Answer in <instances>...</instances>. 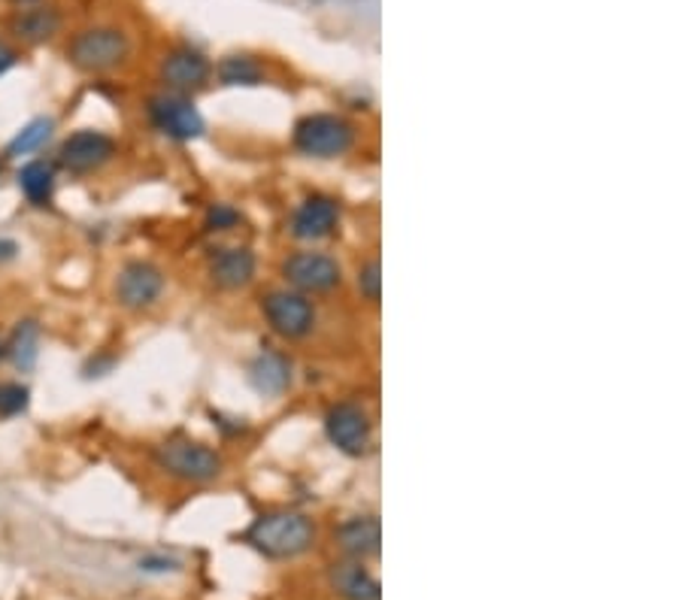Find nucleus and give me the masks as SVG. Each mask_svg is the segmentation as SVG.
I'll return each instance as SVG.
<instances>
[{
  "label": "nucleus",
  "instance_id": "12",
  "mask_svg": "<svg viewBox=\"0 0 682 600\" xmlns=\"http://www.w3.org/2000/svg\"><path fill=\"white\" fill-rule=\"evenodd\" d=\"M340 222V207L337 200L328 195H313L307 197L291 216V234L297 240H325L334 234Z\"/></svg>",
  "mask_w": 682,
  "mask_h": 600
},
{
  "label": "nucleus",
  "instance_id": "8",
  "mask_svg": "<svg viewBox=\"0 0 682 600\" xmlns=\"http://www.w3.org/2000/svg\"><path fill=\"white\" fill-rule=\"evenodd\" d=\"M261 313H265L267 325L274 327V334L286 340L307 337L313 325H316V309L300 292H270L261 297Z\"/></svg>",
  "mask_w": 682,
  "mask_h": 600
},
{
  "label": "nucleus",
  "instance_id": "22",
  "mask_svg": "<svg viewBox=\"0 0 682 600\" xmlns=\"http://www.w3.org/2000/svg\"><path fill=\"white\" fill-rule=\"evenodd\" d=\"M31 406V388L22 382H0V419H16L28 413Z\"/></svg>",
  "mask_w": 682,
  "mask_h": 600
},
{
  "label": "nucleus",
  "instance_id": "17",
  "mask_svg": "<svg viewBox=\"0 0 682 600\" xmlns=\"http://www.w3.org/2000/svg\"><path fill=\"white\" fill-rule=\"evenodd\" d=\"M16 186H19V191L31 207H49L56 200L58 188L56 167L49 161H40V158L24 161L19 167V174H16Z\"/></svg>",
  "mask_w": 682,
  "mask_h": 600
},
{
  "label": "nucleus",
  "instance_id": "27",
  "mask_svg": "<svg viewBox=\"0 0 682 600\" xmlns=\"http://www.w3.org/2000/svg\"><path fill=\"white\" fill-rule=\"evenodd\" d=\"M16 61H19V52H16L12 46L0 43V77H3V73H10L12 67H16Z\"/></svg>",
  "mask_w": 682,
  "mask_h": 600
},
{
  "label": "nucleus",
  "instance_id": "18",
  "mask_svg": "<svg viewBox=\"0 0 682 600\" xmlns=\"http://www.w3.org/2000/svg\"><path fill=\"white\" fill-rule=\"evenodd\" d=\"M7 361L19 373H31L40 358V322L37 318H19L7 334Z\"/></svg>",
  "mask_w": 682,
  "mask_h": 600
},
{
  "label": "nucleus",
  "instance_id": "10",
  "mask_svg": "<svg viewBox=\"0 0 682 600\" xmlns=\"http://www.w3.org/2000/svg\"><path fill=\"white\" fill-rule=\"evenodd\" d=\"M283 276L300 295H325L340 285V264L322 252H295L283 264Z\"/></svg>",
  "mask_w": 682,
  "mask_h": 600
},
{
  "label": "nucleus",
  "instance_id": "24",
  "mask_svg": "<svg viewBox=\"0 0 682 600\" xmlns=\"http://www.w3.org/2000/svg\"><path fill=\"white\" fill-rule=\"evenodd\" d=\"M358 288H362V295L367 297L370 304H376V301H379V292H383V276H379V262L364 264L362 273H358Z\"/></svg>",
  "mask_w": 682,
  "mask_h": 600
},
{
  "label": "nucleus",
  "instance_id": "29",
  "mask_svg": "<svg viewBox=\"0 0 682 600\" xmlns=\"http://www.w3.org/2000/svg\"><path fill=\"white\" fill-rule=\"evenodd\" d=\"M12 3H19V7H31V3H43V0H12Z\"/></svg>",
  "mask_w": 682,
  "mask_h": 600
},
{
  "label": "nucleus",
  "instance_id": "19",
  "mask_svg": "<svg viewBox=\"0 0 682 600\" xmlns=\"http://www.w3.org/2000/svg\"><path fill=\"white\" fill-rule=\"evenodd\" d=\"M249 382L255 385V392L276 397V394L286 392L288 382H291V364L283 355H276V352H265V355H258L253 361Z\"/></svg>",
  "mask_w": 682,
  "mask_h": 600
},
{
  "label": "nucleus",
  "instance_id": "4",
  "mask_svg": "<svg viewBox=\"0 0 682 600\" xmlns=\"http://www.w3.org/2000/svg\"><path fill=\"white\" fill-rule=\"evenodd\" d=\"M146 116H149V125L155 131L165 134L170 140H198L207 131V121L200 116V109L191 104L188 95H177V91L152 95L146 100Z\"/></svg>",
  "mask_w": 682,
  "mask_h": 600
},
{
  "label": "nucleus",
  "instance_id": "1",
  "mask_svg": "<svg viewBox=\"0 0 682 600\" xmlns=\"http://www.w3.org/2000/svg\"><path fill=\"white\" fill-rule=\"evenodd\" d=\"M243 540L265 558L286 561V558H297L307 552L313 540H316V528L304 513L276 510V513L255 519L253 528L243 534Z\"/></svg>",
  "mask_w": 682,
  "mask_h": 600
},
{
  "label": "nucleus",
  "instance_id": "3",
  "mask_svg": "<svg viewBox=\"0 0 682 600\" xmlns=\"http://www.w3.org/2000/svg\"><path fill=\"white\" fill-rule=\"evenodd\" d=\"M152 461L155 468L165 470L167 476L179 482H209L225 468L216 449L204 446L198 440H188V436H170L161 446H155Z\"/></svg>",
  "mask_w": 682,
  "mask_h": 600
},
{
  "label": "nucleus",
  "instance_id": "25",
  "mask_svg": "<svg viewBox=\"0 0 682 600\" xmlns=\"http://www.w3.org/2000/svg\"><path fill=\"white\" fill-rule=\"evenodd\" d=\"M137 568L144 570V573H155V577H165V573H174V570H179V568H182V564H179L177 558L161 555V552H152V555L140 558V561H137Z\"/></svg>",
  "mask_w": 682,
  "mask_h": 600
},
{
  "label": "nucleus",
  "instance_id": "28",
  "mask_svg": "<svg viewBox=\"0 0 682 600\" xmlns=\"http://www.w3.org/2000/svg\"><path fill=\"white\" fill-rule=\"evenodd\" d=\"M3 361H7V340L0 337V364H3Z\"/></svg>",
  "mask_w": 682,
  "mask_h": 600
},
{
  "label": "nucleus",
  "instance_id": "15",
  "mask_svg": "<svg viewBox=\"0 0 682 600\" xmlns=\"http://www.w3.org/2000/svg\"><path fill=\"white\" fill-rule=\"evenodd\" d=\"M337 545L343 552L355 561H364V558L379 555V545H383V528H379V519L376 515H355V519H346V522L337 528Z\"/></svg>",
  "mask_w": 682,
  "mask_h": 600
},
{
  "label": "nucleus",
  "instance_id": "20",
  "mask_svg": "<svg viewBox=\"0 0 682 600\" xmlns=\"http://www.w3.org/2000/svg\"><path fill=\"white\" fill-rule=\"evenodd\" d=\"M52 137H56V119L37 116V119H31L28 125H22V128L16 131V137L7 142L3 158H24V155L40 153V149H46V142L52 140Z\"/></svg>",
  "mask_w": 682,
  "mask_h": 600
},
{
  "label": "nucleus",
  "instance_id": "6",
  "mask_svg": "<svg viewBox=\"0 0 682 600\" xmlns=\"http://www.w3.org/2000/svg\"><path fill=\"white\" fill-rule=\"evenodd\" d=\"M116 155V140L107 131L98 128H79L61 142L58 149V164L70 176H91L103 170Z\"/></svg>",
  "mask_w": 682,
  "mask_h": 600
},
{
  "label": "nucleus",
  "instance_id": "16",
  "mask_svg": "<svg viewBox=\"0 0 682 600\" xmlns=\"http://www.w3.org/2000/svg\"><path fill=\"white\" fill-rule=\"evenodd\" d=\"M209 276L212 283L225 288V292H234V288H243V285L253 283L255 276V255L246 246H228V249H219L209 262Z\"/></svg>",
  "mask_w": 682,
  "mask_h": 600
},
{
  "label": "nucleus",
  "instance_id": "5",
  "mask_svg": "<svg viewBox=\"0 0 682 600\" xmlns=\"http://www.w3.org/2000/svg\"><path fill=\"white\" fill-rule=\"evenodd\" d=\"M353 125L330 112L304 116L295 125V149L309 158H340L353 149Z\"/></svg>",
  "mask_w": 682,
  "mask_h": 600
},
{
  "label": "nucleus",
  "instance_id": "23",
  "mask_svg": "<svg viewBox=\"0 0 682 600\" xmlns=\"http://www.w3.org/2000/svg\"><path fill=\"white\" fill-rule=\"evenodd\" d=\"M237 222H240V213L234 207H228V204H212V207L207 209V230H231L237 228Z\"/></svg>",
  "mask_w": 682,
  "mask_h": 600
},
{
  "label": "nucleus",
  "instance_id": "21",
  "mask_svg": "<svg viewBox=\"0 0 682 600\" xmlns=\"http://www.w3.org/2000/svg\"><path fill=\"white\" fill-rule=\"evenodd\" d=\"M219 82L221 86H258L265 82V70L255 61L253 55H228L219 61Z\"/></svg>",
  "mask_w": 682,
  "mask_h": 600
},
{
  "label": "nucleus",
  "instance_id": "11",
  "mask_svg": "<svg viewBox=\"0 0 682 600\" xmlns=\"http://www.w3.org/2000/svg\"><path fill=\"white\" fill-rule=\"evenodd\" d=\"M209 73H212L209 58L191 46H179L174 52H167L158 67V79L165 91H177V95L200 91L209 82Z\"/></svg>",
  "mask_w": 682,
  "mask_h": 600
},
{
  "label": "nucleus",
  "instance_id": "7",
  "mask_svg": "<svg viewBox=\"0 0 682 600\" xmlns=\"http://www.w3.org/2000/svg\"><path fill=\"white\" fill-rule=\"evenodd\" d=\"M112 295L121 309L131 313H144L149 306H155L165 295V273L152 262H128L116 273V285Z\"/></svg>",
  "mask_w": 682,
  "mask_h": 600
},
{
  "label": "nucleus",
  "instance_id": "30",
  "mask_svg": "<svg viewBox=\"0 0 682 600\" xmlns=\"http://www.w3.org/2000/svg\"><path fill=\"white\" fill-rule=\"evenodd\" d=\"M3 161H7V158H3V155H0V176H3Z\"/></svg>",
  "mask_w": 682,
  "mask_h": 600
},
{
  "label": "nucleus",
  "instance_id": "26",
  "mask_svg": "<svg viewBox=\"0 0 682 600\" xmlns=\"http://www.w3.org/2000/svg\"><path fill=\"white\" fill-rule=\"evenodd\" d=\"M19 252H22V246L12 240V237H0V264H10L19 258Z\"/></svg>",
  "mask_w": 682,
  "mask_h": 600
},
{
  "label": "nucleus",
  "instance_id": "2",
  "mask_svg": "<svg viewBox=\"0 0 682 600\" xmlns=\"http://www.w3.org/2000/svg\"><path fill=\"white\" fill-rule=\"evenodd\" d=\"M134 52L131 33L119 24H89L67 43V61L82 73H110Z\"/></svg>",
  "mask_w": 682,
  "mask_h": 600
},
{
  "label": "nucleus",
  "instance_id": "14",
  "mask_svg": "<svg viewBox=\"0 0 682 600\" xmlns=\"http://www.w3.org/2000/svg\"><path fill=\"white\" fill-rule=\"evenodd\" d=\"M10 33L19 43L40 46L46 40H52L61 31V12L49 3H31V7H19L10 19Z\"/></svg>",
  "mask_w": 682,
  "mask_h": 600
},
{
  "label": "nucleus",
  "instance_id": "9",
  "mask_svg": "<svg viewBox=\"0 0 682 600\" xmlns=\"http://www.w3.org/2000/svg\"><path fill=\"white\" fill-rule=\"evenodd\" d=\"M325 434H328L330 446L340 449L343 455L362 459L374 440V425H370V415L364 413V406L337 404L325 415Z\"/></svg>",
  "mask_w": 682,
  "mask_h": 600
},
{
  "label": "nucleus",
  "instance_id": "13",
  "mask_svg": "<svg viewBox=\"0 0 682 600\" xmlns=\"http://www.w3.org/2000/svg\"><path fill=\"white\" fill-rule=\"evenodd\" d=\"M328 582L340 600H383L379 579L364 568V561H355V558L330 564Z\"/></svg>",
  "mask_w": 682,
  "mask_h": 600
}]
</instances>
